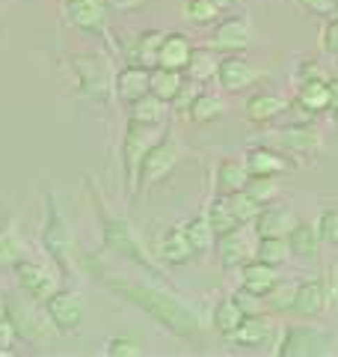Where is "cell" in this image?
<instances>
[{
  "instance_id": "1",
  "label": "cell",
  "mask_w": 338,
  "mask_h": 357,
  "mask_svg": "<svg viewBox=\"0 0 338 357\" xmlns=\"http://www.w3.org/2000/svg\"><path fill=\"white\" fill-rule=\"evenodd\" d=\"M107 289H113L119 298H125L131 307L145 312L152 321H157L163 331L184 342H196L202 337V316L193 304H187L184 298L166 292L161 286H145V283H128V280H110L104 271H92Z\"/></svg>"
},
{
  "instance_id": "2",
  "label": "cell",
  "mask_w": 338,
  "mask_h": 357,
  "mask_svg": "<svg viewBox=\"0 0 338 357\" xmlns=\"http://www.w3.org/2000/svg\"><path fill=\"white\" fill-rule=\"evenodd\" d=\"M86 191L95 199V211H98V223H101V244H104V253H116L122 259H128L134 265H140L143 271H149L154 277H166L161 271V265L152 259V253L145 250V244L140 241V236L134 232L131 220L122 215H113V211L104 206V197H101L95 178H83Z\"/></svg>"
},
{
  "instance_id": "3",
  "label": "cell",
  "mask_w": 338,
  "mask_h": 357,
  "mask_svg": "<svg viewBox=\"0 0 338 357\" xmlns=\"http://www.w3.org/2000/svg\"><path fill=\"white\" fill-rule=\"evenodd\" d=\"M45 223H42V248L45 253L51 256L54 268L60 271L63 277H74V268L77 259H81V248H77V238H74V229L69 218H65L63 206L56 203V194L54 191H45Z\"/></svg>"
},
{
  "instance_id": "4",
  "label": "cell",
  "mask_w": 338,
  "mask_h": 357,
  "mask_svg": "<svg viewBox=\"0 0 338 357\" xmlns=\"http://www.w3.org/2000/svg\"><path fill=\"white\" fill-rule=\"evenodd\" d=\"M69 63H72L74 81H77V96L92 105H107L116 75H113V66L104 54L81 51V54H72Z\"/></svg>"
},
{
  "instance_id": "5",
  "label": "cell",
  "mask_w": 338,
  "mask_h": 357,
  "mask_svg": "<svg viewBox=\"0 0 338 357\" xmlns=\"http://www.w3.org/2000/svg\"><path fill=\"white\" fill-rule=\"evenodd\" d=\"M166 126H145V122L128 119L125 140H122V176H125L128 194H137V178L145 155L154 149V143L163 137Z\"/></svg>"
},
{
  "instance_id": "6",
  "label": "cell",
  "mask_w": 338,
  "mask_h": 357,
  "mask_svg": "<svg viewBox=\"0 0 338 357\" xmlns=\"http://www.w3.org/2000/svg\"><path fill=\"white\" fill-rule=\"evenodd\" d=\"M184 161V146L182 140L175 137L172 131H163V137L154 143V149L145 155V161L140 167V178H137V194L143 191H152V188H157L161 182H166L169 176H172L178 167H182Z\"/></svg>"
},
{
  "instance_id": "7",
  "label": "cell",
  "mask_w": 338,
  "mask_h": 357,
  "mask_svg": "<svg viewBox=\"0 0 338 357\" xmlns=\"http://www.w3.org/2000/svg\"><path fill=\"white\" fill-rule=\"evenodd\" d=\"M338 349V337L332 331L314 325H288L279 340V357H330Z\"/></svg>"
},
{
  "instance_id": "8",
  "label": "cell",
  "mask_w": 338,
  "mask_h": 357,
  "mask_svg": "<svg viewBox=\"0 0 338 357\" xmlns=\"http://www.w3.org/2000/svg\"><path fill=\"white\" fill-rule=\"evenodd\" d=\"M45 312H48L51 328L60 333V337H74L83 325V301L74 289H56V292L45 301Z\"/></svg>"
},
{
  "instance_id": "9",
  "label": "cell",
  "mask_w": 338,
  "mask_h": 357,
  "mask_svg": "<svg viewBox=\"0 0 338 357\" xmlns=\"http://www.w3.org/2000/svg\"><path fill=\"white\" fill-rule=\"evenodd\" d=\"M255 229L252 223H241L229 232L217 236V244H214V253H217L220 265L229 271V268H243L250 259H255Z\"/></svg>"
},
{
  "instance_id": "10",
  "label": "cell",
  "mask_w": 338,
  "mask_h": 357,
  "mask_svg": "<svg viewBox=\"0 0 338 357\" xmlns=\"http://www.w3.org/2000/svg\"><path fill=\"white\" fill-rule=\"evenodd\" d=\"M15 277H18L21 292H27L33 301H39V304H45L56 289H63L60 271H54V268L42 265V262H33V259H21L15 265Z\"/></svg>"
},
{
  "instance_id": "11",
  "label": "cell",
  "mask_w": 338,
  "mask_h": 357,
  "mask_svg": "<svg viewBox=\"0 0 338 357\" xmlns=\"http://www.w3.org/2000/svg\"><path fill=\"white\" fill-rule=\"evenodd\" d=\"M65 6V18L74 30H81L83 36H95V39H107V15L110 9L104 0H63Z\"/></svg>"
},
{
  "instance_id": "12",
  "label": "cell",
  "mask_w": 338,
  "mask_h": 357,
  "mask_svg": "<svg viewBox=\"0 0 338 357\" xmlns=\"http://www.w3.org/2000/svg\"><path fill=\"white\" fill-rule=\"evenodd\" d=\"M6 301H9V319H13V325L18 331V340H24V342L45 340V321H42L45 307L39 301H33L27 292L18 298H6Z\"/></svg>"
},
{
  "instance_id": "13",
  "label": "cell",
  "mask_w": 338,
  "mask_h": 357,
  "mask_svg": "<svg viewBox=\"0 0 338 357\" xmlns=\"http://www.w3.org/2000/svg\"><path fill=\"white\" fill-rule=\"evenodd\" d=\"M255 42V33L246 18H220L211 33V48L217 54H243Z\"/></svg>"
},
{
  "instance_id": "14",
  "label": "cell",
  "mask_w": 338,
  "mask_h": 357,
  "mask_svg": "<svg viewBox=\"0 0 338 357\" xmlns=\"http://www.w3.org/2000/svg\"><path fill=\"white\" fill-rule=\"evenodd\" d=\"M217 81L225 93L238 96V93H246V89H252L258 81H261V72H258L246 57H241V54H225L220 60Z\"/></svg>"
},
{
  "instance_id": "15",
  "label": "cell",
  "mask_w": 338,
  "mask_h": 357,
  "mask_svg": "<svg viewBox=\"0 0 338 357\" xmlns=\"http://www.w3.org/2000/svg\"><path fill=\"white\" fill-rule=\"evenodd\" d=\"M300 223L297 218V211L285 206V203H267L261 206V211L255 215L252 220V229H255V236H279V238H288L291 236V229H294Z\"/></svg>"
},
{
  "instance_id": "16",
  "label": "cell",
  "mask_w": 338,
  "mask_h": 357,
  "mask_svg": "<svg viewBox=\"0 0 338 357\" xmlns=\"http://www.w3.org/2000/svg\"><path fill=\"white\" fill-rule=\"evenodd\" d=\"M276 149H282L288 158H306V161H314L323 149L321 137L314 134L312 128L306 126H294V128H282L276 134Z\"/></svg>"
},
{
  "instance_id": "17",
  "label": "cell",
  "mask_w": 338,
  "mask_h": 357,
  "mask_svg": "<svg viewBox=\"0 0 338 357\" xmlns=\"http://www.w3.org/2000/svg\"><path fill=\"white\" fill-rule=\"evenodd\" d=\"M145 93H152V69H145V66H131V63L122 66L116 72V81H113V96H116L125 107H131Z\"/></svg>"
},
{
  "instance_id": "18",
  "label": "cell",
  "mask_w": 338,
  "mask_h": 357,
  "mask_svg": "<svg viewBox=\"0 0 338 357\" xmlns=\"http://www.w3.org/2000/svg\"><path fill=\"white\" fill-rule=\"evenodd\" d=\"M154 256L163 265H169V268H182V265L196 259V253H193V248H190V241L184 236V227H178V223H175V227H169L163 236L157 238Z\"/></svg>"
},
{
  "instance_id": "19",
  "label": "cell",
  "mask_w": 338,
  "mask_h": 357,
  "mask_svg": "<svg viewBox=\"0 0 338 357\" xmlns=\"http://www.w3.org/2000/svg\"><path fill=\"white\" fill-rule=\"evenodd\" d=\"M338 105V89L335 81H303L297 93V107H303L306 114H326Z\"/></svg>"
},
{
  "instance_id": "20",
  "label": "cell",
  "mask_w": 338,
  "mask_h": 357,
  "mask_svg": "<svg viewBox=\"0 0 338 357\" xmlns=\"http://www.w3.org/2000/svg\"><path fill=\"white\" fill-rule=\"evenodd\" d=\"M243 161L250 167V176H282L294 167L288 161V155L276 146H252L243 155Z\"/></svg>"
},
{
  "instance_id": "21",
  "label": "cell",
  "mask_w": 338,
  "mask_h": 357,
  "mask_svg": "<svg viewBox=\"0 0 338 357\" xmlns=\"http://www.w3.org/2000/svg\"><path fill=\"white\" fill-rule=\"evenodd\" d=\"M250 167L241 158H223L217 164V173H214V191L220 197H229V194H238V191H246L250 185Z\"/></svg>"
},
{
  "instance_id": "22",
  "label": "cell",
  "mask_w": 338,
  "mask_h": 357,
  "mask_svg": "<svg viewBox=\"0 0 338 357\" xmlns=\"http://www.w3.org/2000/svg\"><path fill=\"white\" fill-rule=\"evenodd\" d=\"M285 110H288V98H282L276 93H255L246 98V105H243V114L252 126H270V122H276Z\"/></svg>"
},
{
  "instance_id": "23",
  "label": "cell",
  "mask_w": 338,
  "mask_h": 357,
  "mask_svg": "<svg viewBox=\"0 0 338 357\" xmlns=\"http://www.w3.org/2000/svg\"><path fill=\"white\" fill-rule=\"evenodd\" d=\"M270 340H273V325H270L264 312H250L241 321V328L232 333V342L241 345V349H261Z\"/></svg>"
},
{
  "instance_id": "24",
  "label": "cell",
  "mask_w": 338,
  "mask_h": 357,
  "mask_svg": "<svg viewBox=\"0 0 338 357\" xmlns=\"http://www.w3.org/2000/svg\"><path fill=\"white\" fill-rule=\"evenodd\" d=\"M326 310V286L323 280H303L297 286V298H294V316L300 319H321Z\"/></svg>"
},
{
  "instance_id": "25",
  "label": "cell",
  "mask_w": 338,
  "mask_h": 357,
  "mask_svg": "<svg viewBox=\"0 0 338 357\" xmlns=\"http://www.w3.org/2000/svg\"><path fill=\"white\" fill-rule=\"evenodd\" d=\"M190 54H193V42H190L187 33H163L161 54H157V66L184 72V66L190 63Z\"/></svg>"
},
{
  "instance_id": "26",
  "label": "cell",
  "mask_w": 338,
  "mask_h": 357,
  "mask_svg": "<svg viewBox=\"0 0 338 357\" xmlns=\"http://www.w3.org/2000/svg\"><path fill=\"white\" fill-rule=\"evenodd\" d=\"M161 42H163L161 30H143L140 36L125 48V63L154 69V66H157V54H161Z\"/></svg>"
},
{
  "instance_id": "27",
  "label": "cell",
  "mask_w": 338,
  "mask_h": 357,
  "mask_svg": "<svg viewBox=\"0 0 338 357\" xmlns=\"http://www.w3.org/2000/svg\"><path fill=\"white\" fill-rule=\"evenodd\" d=\"M276 283H279V268L276 265H267L261 259H250L241 268V286L250 289L252 295L264 298Z\"/></svg>"
},
{
  "instance_id": "28",
  "label": "cell",
  "mask_w": 338,
  "mask_h": 357,
  "mask_svg": "<svg viewBox=\"0 0 338 357\" xmlns=\"http://www.w3.org/2000/svg\"><path fill=\"white\" fill-rule=\"evenodd\" d=\"M243 319H246V312H243V307L238 304V298H234V295L217 301V307H214V312H211L214 331H217L220 337H225V340H232V333L241 328Z\"/></svg>"
},
{
  "instance_id": "29",
  "label": "cell",
  "mask_w": 338,
  "mask_h": 357,
  "mask_svg": "<svg viewBox=\"0 0 338 357\" xmlns=\"http://www.w3.org/2000/svg\"><path fill=\"white\" fill-rule=\"evenodd\" d=\"M220 60L217 51L214 48H193V54H190V63L184 66V75L190 77V81H196L205 86L208 81H217V72H220Z\"/></svg>"
},
{
  "instance_id": "30",
  "label": "cell",
  "mask_w": 338,
  "mask_h": 357,
  "mask_svg": "<svg viewBox=\"0 0 338 357\" xmlns=\"http://www.w3.org/2000/svg\"><path fill=\"white\" fill-rule=\"evenodd\" d=\"M166 116H169V102L157 98L154 93H145L128 107V119L145 122V126H166Z\"/></svg>"
},
{
  "instance_id": "31",
  "label": "cell",
  "mask_w": 338,
  "mask_h": 357,
  "mask_svg": "<svg viewBox=\"0 0 338 357\" xmlns=\"http://www.w3.org/2000/svg\"><path fill=\"white\" fill-rule=\"evenodd\" d=\"M288 244H291V253H294V259H314V256L321 253V232L318 227H312V223H297L294 229H291L288 236Z\"/></svg>"
},
{
  "instance_id": "32",
  "label": "cell",
  "mask_w": 338,
  "mask_h": 357,
  "mask_svg": "<svg viewBox=\"0 0 338 357\" xmlns=\"http://www.w3.org/2000/svg\"><path fill=\"white\" fill-rule=\"evenodd\" d=\"M223 114H225V102H223V96L208 93V89H202V93L196 96V102L190 105V110H187V119L193 122V126H211V122L223 119Z\"/></svg>"
},
{
  "instance_id": "33",
  "label": "cell",
  "mask_w": 338,
  "mask_h": 357,
  "mask_svg": "<svg viewBox=\"0 0 338 357\" xmlns=\"http://www.w3.org/2000/svg\"><path fill=\"white\" fill-rule=\"evenodd\" d=\"M184 236L190 241V248H193L196 256H208L214 253V244H217V232H214L211 220L205 215H196L184 223Z\"/></svg>"
},
{
  "instance_id": "34",
  "label": "cell",
  "mask_w": 338,
  "mask_h": 357,
  "mask_svg": "<svg viewBox=\"0 0 338 357\" xmlns=\"http://www.w3.org/2000/svg\"><path fill=\"white\" fill-rule=\"evenodd\" d=\"M184 81H187V75L178 72V69H163V66H154L152 69V93L169 105L175 102L178 93H182Z\"/></svg>"
},
{
  "instance_id": "35",
  "label": "cell",
  "mask_w": 338,
  "mask_h": 357,
  "mask_svg": "<svg viewBox=\"0 0 338 357\" xmlns=\"http://www.w3.org/2000/svg\"><path fill=\"white\" fill-rule=\"evenodd\" d=\"M255 259L282 268L285 262L294 259V253H291L288 238H279V236H258V241H255Z\"/></svg>"
},
{
  "instance_id": "36",
  "label": "cell",
  "mask_w": 338,
  "mask_h": 357,
  "mask_svg": "<svg viewBox=\"0 0 338 357\" xmlns=\"http://www.w3.org/2000/svg\"><path fill=\"white\" fill-rule=\"evenodd\" d=\"M24 259V241L15 227H0V271H15V265Z\"/></svg>"
},
{
  "instance_id": "37",
  "label": "cell",
  "mask_w": 338,
  "mask_h": 357,
  "mask_svg": "<svg viewBox=\"0 0 338 357\" xmlns=\"http://www.w3.org/2000/svg\"><path fill=\"white\" fill-rule=\"evenodd\" d=\"M297 286H300V280H288V277H279V283L264 295L267 310L276 312V316H279V312H291V310H294Z\"/></svg>"
},
{
  "instance_id": "38",
  "label": "cell",
  "mask_w": 338,
  "mask_h": 357,
  "mask_svg": "<svg viewBox=\"0 0 338 357\" xmlns=\"http://www.w3.org/2000/svg\"><path fill=\"white\" fill-rule=\"evenodd\" d=\"M223 15V6L217 0H187L184 3V18L196 27H214Z\"/></svg>"
},
{
  "instance_id": "39",
  "label": "cell",
  "mask_w": 338,
  "mask_h": 357,
  "mask_svg": "<svg viewBox=\"0 0 338 357\" xmlns=\"http://www.w3.org/2000/svg\"><path fill=\"white\" fill-rule=\"evenodd\" d=\"M205 218L211 220V227H214V232H217V236H223V232H229V229H234V227H241L238 218H234L232 208H229V199L220 197V194L211 199V206L205 208Z\"/></svg>"
},
{
  "instance_id": "40",
  "label": "cell",
  "mask_w": 338,
  "mask_h": 357,
  "mask_svg": "<svg viewBox=\"0 0 338 357\" xmlns=\"http://www.w3.org/2000/svg\"><path fill=\"white\" fill-rule=\"evenodd\" d=\"M225 199H229V208H232V215L238 218V223H252V220H255V215L261 211V203H255L250 191L229 194Z\"/></svg>"
},
{
  "instance_id": "41",
  "label": "cell",
  "mask_w": 338,
  "mask_h": 357,
  "mask_svg": "<svg viewBox=\"0 0 338 357\" xmlns=\"http://www.w3.org/2000/svg\"><path fill=\"white\" fill-rule=\"evenodd\" d=\"M246 191L252 194L255 203H273V199L279 197V182H276V176H252L250 178V185H246Z\"/></svg>"
},
{
  "instance_id": "42",
  "label": "cell",
  "mask_w": 338,
  "mask_h": 357,
  "mask_svg": "<svg viewBox=\"0 0 338 357\" xmlns=\"http://www.w3.org/2000/svg\"><path fill=\"white\" fill-rule=\"evenodd\" d=\"M104 351H107V357H140L143 354V342L134 340V337H125V333H119V337H110L104 342Z\"/></svg>"
},
{
  "instance_id": "43",
  "label": "cell",
  "mask_w": 338,
  "mask_h": 357,
  "mask_svg": "<svg viewBox=\"0 0 338 357\" xmlns=\"http://www.w3.org/2000/svg\"><path fill=\"white\" fill-rule=\"evenodd\" d=\"M314 227H318L323 244H332V248H338V208H326Z\"/></svg>"
},
{
  "instance_id": "44",
  "label": "cell",
  "mask_w": 338,
  "mask_h": 357,
  "mask_svg": "<svg viewBox=\"0 0 338 357\" xmlns=\"http://www.w3.org/2000/svg\"><path fill=\"white\" fill-rule=\"evenodd\" d=\"M294 3L303 9L306 15H314V18H326V15H335V6L338 0H294Z\"/></svg>"
},
{
  "instance_id": "45",
  "label": "cell",
  "mask_w": 338,
  "mask_h": 357,
  "mask_svg": "<svg viewBox=\"0 0 338 357\" xmlns=\"http://www.w3.org/2000/svg\"><path fill=\"white\" fill-rule=\"evenodd\" d=\"M199 93H202V84H196V81H190V77H187L184 86H182V93H178V96H175V102H172L178 114H187L190 105L196 102V96H199Z\"/></svg>"
},
{
  "instance_id": "46",
  "label": "cell",
  "mask_w": 338,
  "mask_h": 357,
  "mask_svg": "<svg viewBox=\"0 0 338 357\" xmlns=\"http://www.w3.org/2000/svg\"><path fill=\"white\" fill-rule=\"evenodd\" d=\"M297 77H300V84H303V81H332V75L326 72L318 60H306V63H300Z\"/></svg>"
},
{
  "instance_id": "47",
  "label": "cell",
  "mask_w": 338,
  "mask_h": 357,
  "mask_svg": "<svg viewBox=\"0 0 338 357\" xmlns=\"http://www.w3.org/2000/svg\"><path fill=\"white\" fill-rule=\"evenodd\" d=\"M234 298H238V304L243 307V312L246 316H250V312H264L267 310V304H264V298L261 295H252L250 289H238V292H234Z\"/></svg>"
},
{
  "instance_id": "48",
  "label": "cell",
  "mask_w": 338,
  "mask_h": 357,
  "mask_svg": "<svg viewBox=\"0 0 338 357\" xmlns=\"http://www.w3.org/2000/svg\"><path fill=\"white\" fill-rule=\"evenodd\" d=\"M321 45H323L326 54L338 57V18H335V15L326 21V27H323V33H321Z\"/></svg>"
},
{
  "instance_id": "49",
  "label": "cell",
  "mask_w": 338,
  "mask_h": 357,
  "mask_svg": "<svg viewBox=\"0 0 338 357\" xmlns=\"http://www.w3.org/2000/svg\"><path fill=\"white\" fill-rule=\"evenodd\" d=\"M110 13H119V15H128V13H137V9L149 6L152 0H104Z\"/></svg>"
},
{
  "instance_id": "50",
  "label": "cell",
  "mask_w": 338,
  "mask_h": 357,
  "mask_svg": "<svg viewBox=\"0 0 338 357\" xmlns=\"http://www.w3.org/2000/svg\"><path fill=\"white\" fill-rule=\"evenodd\" d=\"M18 340V331L13 325V319H0V349H6V351H13V345Z\"/></svg>"
},
{
  "instance_id": "51",
  "label": "cell",
  "mask_w": 338,
  "mask_h": 357,
  "mask_svg": "<svg viewBox=\"0 0 338 357\" xmlns=\"http://www.w3.org/2000/svg\"><path fill=\"white\" fill-rule=\"evenodd\" d=\"M6 316H9V301L0 295V319H6Z\"/></svg>"
},
{
  "instance_id": "52",
  "label": "cell",
  "mask_w": 338,
  "mask_h": 357,
  "mask_svg": "<svg viewBox=\"0 0 338 357\" xmlns=\"http://www.w3.org/2000/svg\"><path fill=\"white\" fill-rule=\"evenodd\" d=\"M217 3H220L223 9H229V6H234V3H241V0H217Z\"/></svg>"
},
{
  "instance_id": "53",
  "label": "cell",
  "mask_w": 338,
  "mask_h": 357,
  "mask_svg": "<svg viewBox=\"0 0 338 357\" xmlns=\"http://www.w3.org/2000/svg\"><path fill=\"white\" fill-rule=\"evenodd\" d=\"M332 128H335V131H338V105H335V107H332Z\"/></svg>"
},
{
  "instance_id": "54",
  "label": "cell",
  "mask_w": 338,
  "mask_h": 357,
  "mask_svg": "<svg viewBox=\"0 0 338 357\" xmlns=\"http://www.w3.org/2000/svg\"><path fill=\"white\" fill-rule=\"evenodd\" d=\"M335 298H338V268H335Z\"/></svg>"
},
{
  "instance_id": "55",
  "label": "cell",
  "mask_w": 338,
  "mask_h": 357,
  "mask_svg": "<svg viewBox=\"0 0 338 357\" xmlns=\"http://www.w3.org/2000/svg\"><path fill=\"white\" fill-rule=\"evenodd\" d=\"M0 227H3V211H0Z\"/></svg>"
},
{
  "instance_id": "56",
  "label": "cell",
  "mask_w": 338,
  "mask_h": 357,
  "mask_svg": "<svg viewBox=\"0 0 338 357\" xmlns=\"http://www.w3.org/2000/svg\"><path fill=\"white\" fill-rule=\"evenodd\" d=\"M335 18H338V6H335Z\"/></svg>"
}]
</instances>
